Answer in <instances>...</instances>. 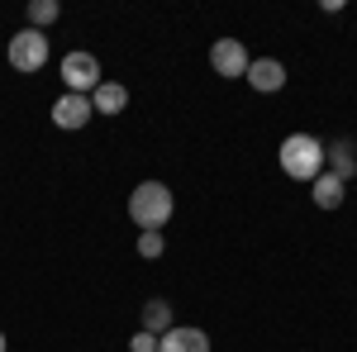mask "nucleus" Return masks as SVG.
I'll list each match as a JSON object with an SVG mask.
<instances>
[{
    "label": "nucleus",
    "instance_id": "7",
    "mask_svg": "<svg viewBox=\"0 0 357 352\" xmlns=\"http://www.w3.org/2000/svg\"><path fill=\"white\" fill-rule=\"evenodd\" d=\"M324 167H329L338 181H353V176H357V143H353V138L324 143Z\"/></svg>",
    "mask_w": 357,
    "mask_h": 352
},
{
    "label": "nucleus",
    "instance_id": "14",
    "mask_svg": "<svg viewBox=\"0 0 357 352\" xmlns=\"http://www.w3.org/2000/svg\"><path fill=\"white\" fill-rule=\"evenodd\" d=\"M167 252V238H162V229H143L138 234V257H148V262H158Z\"/></svg>",
    "mask_w": 357,
    "mask_h": 352
},
{
    "label": "nucleus",
    "instance_id": "5",
    "mask_svg": "<svg viewBox=\"0 0 357 352\" xmlns=\"http://www.w3.org/2000/svg\"><path fill=\"white\" fill-rule=\"evenodd\" d=\"M248 62H252V57H248V48L238 43V38H215V48H210V67H215L220 77H229V82L243 77Z\"/></svg>",
    "mask_w": 357,
    "mask_h": 352
},
{
    "label": "nucleus",
    "instance_id": "8",
    "mask_svg": "<svg viewBox=\"0 0 357 352\" xmlns=\"http://www.w3.org/2000/svg\"><path fill=\"white\" fill-rule=\"evenodd\" d=\"M158 352H210V333L205 328H167L158 338Z\"/></svg>",
    "mask_w": 357,
    "mask_h": 352
},
{
    "label": "nucleus",
    "instance_id": "2",
    "mask_svg": "<svg viewBox=\"0 0 357 352\" xmlns=\"http://www.w3.org/2000/svg\"><path fill=\"white\" fill-rule=\"evenodd\" d=\"M172 210H176V200H172V190L162 181H143L129 195V219H134L138 229H162L167 219H172Z\"/></svg>",
    "mask_w": 357,
    "mask_h": 352
},
{
    "label": "nucleus",
    "instance_id": "6",
    "mask_svg": "<svg viewBox=\"0 0 357 352\" xmlns=\"http://www.w3.org/2000/svg\"><path fill=\"white\" fill-rule=\"evenodd\" d=\"M91 114H96V109H91V95H72V91H67V95L53 100V124L57 129H82Z\"/></svg>",
    "mask_w": 357,
    "mask_h": 352
},
{
    "label": "nucleus",
    "instance_id": "3",
    "mask_svg": "<svg viewBox=\"0 0 357 352\" xmlns=\"http://www.w3.org/2000/svg\"><path fill=\"white\" fill-rule=\"evenodd\" d=\"M10 67L15 72H43V62H48V38L38 33V29H20L15 38H10Z\"/></svg>",
    "mask_w": 357,
    "mask_h": 352
},
{
    "label": "nucleus",
    "instance_id": "12",
    "mask_svg": "<svg viewBox=\"0 0 357 352\" xmlns=\"http://www.w3.org/2000/svg\"><path fill=\"white\" fill-rule=\"evenodd\" d=\"M167 328H176L172 324V305H167V300H148V305H143V333L162 338Z\"/></svg>",
    "mask_w": 357,
    "mask_h": 352
},
{
    "label": "nucleus",
    "instance_id": "11",
    "mask_svg": "<svg viewBox=\"0 0 357 352\" xmlns=\"http://www.w3.org/2000/svg\"><path fill=\"white\" fill-rule=\"evenodd\" d=\"M124 105H129V91L119 82H100L91 91V109H96V114H119Z\"/></svg>",
    "mask_w": 357,
    "mask_h": 352
},
{
    "label": "nucleus",
    "instance_id": "9",
    "mask_svg": "<svg viewBox=\"0 0 357 352\" xmlns=\"http://www.w3.org/2000/svg\"><path fill=\"white\" fill-rule=\"evenodd\" d=\"M248 82H252V91H281L286 86V67L276 62V57H257V62H248V72H243Z\"/></svg>",
    "mask_w": 357,
    "mask_h": 352
},
{
    "label": "nucleus",
    "instance_id": "1",
    "mask_svg": "<svg viewBox=\"0 0 357 352\" xmlns=\"http://www.w3.org/2000/svg\"><path fill=\"white\" fill-rule=\"evenodd\" d=\"M281 171L291 176V181H314L319 171H324V143L314 134H291L281 143Z\"/></svg>",
    "mask_w": 357,
    "mask_h": 352
},
{
    "label": "nucleus",
    "instance_id": "4",
    "mask_svg": "<svg viewBox=\"0 0 357 352\" xmlns=\"http://www.w3.org/2000/svg\"><path fill=\"white\" fill-rule=\"evenodd\" d=\"M62 82H67L72 95H91L100 86V62L91 53H67L62 57Z\"/></svg>",
    "mask_w": 357,
    "mask_h": 352
},
{
    "label": "nucleus",
    "instance_id": "10",
    "mask_svg": "<svg viewBox=\"0 0 357 352\" xmlns=\"http://www.w3.org/2000/svg\"><path fill=\"white\" fill-rule=\"evenodd\" d=\"M310 195H314V205H319V210H338V205H343V195H348V181H338L333 171H319V176L310 181Z\"/></svg>",
    "mask_w": 357,
    "mask_h": 352
},
{
    "label": "nucleus",
    "instance_id": "13",
    "mask_svg": "<svg viewBox=\"0 0 357 352\" xmlns=\"http://www.w3.org/2000/svg\"><path fill=\"white\" fill-rule=\"evenodd\" d=\"M57 15H62V5H57V0H29V24L38 29V33L53 24Z\"/></svg>",
    "mask_w": 357,
    "mask_h": 352
},
{
    "label": "nucleus",
    "instance_id": "15",
    "mask_svg": "<svg viewBox=\"0 0 357 352\" xmlns=\"http://www.w3.org/2000/svg\"><path fill=\"white\" fill-rule=\"evenodd\" d=\"M129 348H134V352H158V338H153V333H143V328H138L134 338H129Z\"/></svg>",
    "mask_w": 357,
    "mask_h": 352
},
{
    "label": "nucleus",
    "instance_id": "16",
    "mask_svg": "<svg viewBox=\"0 0 357 352\" xmlns=\"http://www.w3.org/2000/svg\"><path fill=\"white\" fill-rule=\"evenodd\" d=\"M0 352H10V348H5V333H0Z\"/></svg>",
    "mask_w": 357,
    "mask_h": 352
}]
</instances>
